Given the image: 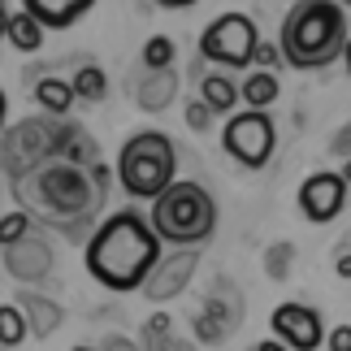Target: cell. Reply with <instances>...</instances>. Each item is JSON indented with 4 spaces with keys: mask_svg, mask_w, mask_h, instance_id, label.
<instances>
[{
    "mask_svg": "<svg viewBox=\"0 0 351 351\" xmlns=\"http://www.w3.org/2000/svg\"><path fill=\"white\" fill-rule=\"evenodd\" d=\"M160 261V239L139 208H121L87 239V274L104 291H139Z\"/></svg>",
    "mask_w": 351,
    "mask_h": 351,
    "instance_id": "1",
    "label": "cell"
},
{
    "mask_svg": "<svg viewBox=\"0 0 351 351\" xmlns=\"http://www.w3.org/2000/svg\"><path fill=\"white\" fill-rule=\"evenodd\" d=\"M347 44V13L334 0H295L282 18L278 52L295 70H326L343 57Z\"/></svg>",
    "mask_w": 351,
    "mask_h": 351,
    "instance_id": "2",
    "label": "cell"
},
{
    "mask_svg": "<svg viewBox=\"0 0 351 351\" xmlns=\"http://www.w3.org/2000/svg\"><path fill=\"white\" fill-rule=\"evenodd\" d=\"M147 226L160 243H173V247H195V243L213 239L217 230V204L199 182H178L173 178L165 191L152 199V213H147Z\"/></svg>",
    "mask_w": 351,
    "mask_h": 351,
    "instance_id": "3",
    "label": "cell"
},
{
    "mask_svg": "<svg viewBox=\"0 0 351 351\" xmlns=\"http://www.w3.org/2000/svg\"><path fill=\"white\" fill-rule=\"evenodd\" d=\"M113 173L134 199H156L178 173V147L165 130H139L121 143Z\"/></svg>",
    "mask_w": 351,
    "mask_h": 351,
    "instance_id": "4",
    "label": "cell"
},
{
    "mask_svg": "<svg viewBox=\"0 0 351 351\" xmlns=\"http://www.w3.org/2000/svg\"><path fill=\"white\" fill-rule=\"evenodd\" d=\"M256 44H261V31H256V22L247 18V13H221V18H213L204 26V35H199L204 61H217V65H226V70L252 65Z\"/></svg>",
    "mask_w": 351,
    "mask_h": 351,
    "instance_id": "5",
    "label": "cell"
},
{
    "mask_svg": "<svg viewBox=\"0 0 351 351\" xmlns=\"http://www.w3.org/2000/svg\"><path fill=\"white\" fill-rule=\"evenodd\" d=\"M221 143L243 169H265L269 156H274V143H278V126H274V117L261 113V109H243L239 117L226 121Z\"/></svg>",
    "mask_w": 351,
    "mask_h": 351,
    "instance_id": "6",
    "label": "cell"
},
{
    "mask_svg": "<svg viewBox=\"0 0 351 351\" xmlns=\"http://www.w3.org/2000/svg\"><path fill=\"white\" fill-rule=\"evenodd\" d=\"M48 156H57V126L44 121V117L22 121V126H13L5 139H0V160H5V169L13 178H26V173Z\"/></svg>",
    "mask_w": 351,
    "mask_h": 351,
    "instance_id": "7",
    "label": "cell"
},
{
    "mask_svg": "<svg viewBox=\"0 0 351 351\" xmlns=\"http://www.w3.org/2000/svg\"><path fill=\"white\" fill-rule=\"evenodd\" d=\"M35 186H39V204L52 208L57 217H83L91 208V182L83 169L74 165H48L35 173Z\"/></svg>",
    "mask_w": 351,
    "mask_h": 351,
    "instance_id": "8",
    "label": "cell"
},
{
    "mask_svg": "<svg viewBox=\"0 0 351 351\" xmlns=\"http://www.w3.org/2000/svg\"><path fill=\"white\" fill-rule=\"evenodd\" d=\"M269 326H274V339L287 343L291 351H317L326 343V321L308 304H278Z\"/></svg>",
    "mask_w": 351,
    "mask_h": 351,
    "instance_id": "9",
    "label": "cell"
},
{
    "mask_svg": "<svg viewBox=\"0 0 351 351\" xmlns=\"http://www.w3.org/2000/svg\"><path fill=\"white\" fill-rule=\"evenodd\" d=\"M347 204V182H343V173H334V169H317V173H308L304 186H300V213L313 226H326L334 221L343 213Z\"/></svg>",
    "mask_w": 351,
    "mask_h": 351,
    "instance_id": "10",
    "label": "cell"
},
{
    "mask_svg": "<svg viewBox=\"0 0 351 351\" xmlns=\"http://www.w3.org/2000/svg\"><path fill=\"white\" fill-rule=\"evenodd\" d=\"M195 265H199V252H195V247L173 252V256H160L156 269L147 274V282H143L139 291H143L152 304H165V300H173V295H182V291H186V282H191Z\"/></svg>",
    "mask_w": 351,
    "mask_h": 351,
    "instance_id": "11",
    "label": "cell"
},
{
    "mask_svg": "<svg viewBox=\"0 0 351 351\" xmlns=\"http://www.w3.org/2000/svg\"><path fill=\"white\" fill-rule=\"evenodd\" d=\"M5 269L18 282H39V278L52 274V247L39 234H26L13 247H5Z\"/></svg>",
    "mask_w": 351,
    "mask_h": 351,
    "instance_id": "12",
    "label": "cell"
},
{
    "mask_svg": "<svg viewBox=\"0 0 351 351\" xmlns=\"http://www.w3.org/2000/svg\"><path fill=\"white\" fill-rule=\"evenodd\" d=\"M91 5L96 0H22V13H31L44 31H65L83 13H91Z\"/></svg>",
    "mask_w": 351,
    "mask_h": 351,
    "instance_id": "13",
    "label": "cell"
},
{
    "mask_svg": "<svg viewBox=\"0 0 351 351\" xmlns=\"http://www.w3.org/2000/svg\"><path fill=\"white\" fill-rule=\"evenodd\" d=\"M18 313L26 317V330H31L35 339H48V334L65 321L61 304H52L48 295H35V291H18Z\"/></svg>",
    "mask_w": 351,
    "mask_h": 351,
    "instance_id": "14",
    "label": "cell"
},
{
    "mask_svg": "<svg viewBox=\"0 0 351 351\" xmlns=\"http://www.w3.org/2000/svg\"><path fill=\"white\" fill-rule=\"evenodd\" d=\"M199 104L217 117V113H234V104H239V83L230 74H221V70H213L204 74V83H199Z\"/></svg>",
    "mask_w": 351,
    "mask_h": 351,
    "instance_id": "15",
    "label": "cell"
},
{
    "mask_svg": "<svg viewBox=\"0 0 351 351\" xmlns=\"http://www.w3.org/2000/svg\"><path fill=\"white\" fill-rule=\"evenodd\" d=\"M74 87H70V78H39L35 83V104L44 109L48 117H61V113H70V104H74Z\"/></svg>",
    "mask_w": 351,
    "mask_h": 351,
    "instance_id": "16",
    "label": "cell"
},
{
    "mask_svg": "<svg viewBox=\"0 0 351 351\" xmlns=\"http://www.w3.org/2000/svg\"><path fill=\"white\" fill-rule=\"evenodd\" d=\"M278 91H282V87H278V78L269 74V70H256V74H247V78L239 83L243 104H247V109H261V113L278 100Z\"/></svg>",
    "mask_w": 351,
    "mask_h": 351,
    "instance_id": "17",
    "label": "cell"
},
{
    "mask_svg": "<svg viewBox=\"0 0 351 351\" xmlns=\"http://www.w3.org/2000/svg\"><path fill=\"white\" fill-rule=\"evenodd\" d=\"M5 39H9L18 52H39V48H44V26H39L31 13H9Z\"/></svg>",
    "mask_w": 351,
    "mask_h": 351,
    "instance_id": "18",
    "label": "cell"
},
{
    "mask_svg": "<svg viewBox=\"0 0 351 351\" xmlns=\"http://www.w3.org/2000/svg\"><path fill=\"white\" fill-rule=\"evenodd\" d=\"M173 96H178V78H173L169 70H165V74H152L147 83L134 87V100H139L143 109H165Z\"/></svg>",
    "mask_w": 351,
    "mask_h": 351,
    "instance_id": "19",
    "label": "cell"
},
{
    "mask_svg": "<svg viewBox=\"0 0 351 351\" xmlns=\"http://www.w3.org/2000/svg\"><path fill=\"white\" fill-rule=\"evenodd\" d=\"M70 87H74V96H78V100H87V104H96V100L109 96V78H104L100 65H83V70L70 78Z\"/></svg>",
    "mask_w": 351,
    "mask_h": 351,
    "instance_id": "20",
    "label": "cell"
},
{
    "mask_svg": "<svg viewBox=\"0 0 351 351\" xmlns=\"http://www.w3.org/2000/svg\"><path fill=\"white\" fill-rule=\"evenodd\" d=\"M173 52H178V48H173L169 35H152V39L143 44V65H147L152 74H165V70H173Z\"/></svg>",
    "mask_w": 351,
    "mask_h": 351,
    "instance_id": "21",
    "label": "cell"
},
{
    "mask_svg": "<svg viewBox=\"0 0 351 351\" xmlns=\"http://www.w3.org/2000/svg\"><path fill=\"white\" fill-rule=\"evenodd\" d=\"M26 317L18 313V304H0V347H22L26 339Z\"/></svg>",
    "mask_w": 351,
    "mask_h": 351,
    "instance_id": "22",
    "label": "cell"
},
{
    "mask_svg": "<svg viewBox=\"0 0 351 351\" xmlns=\"http://www.w3.org/2000/svg\"><path fill=\"white\" fill-rule=\"evenodd\" d=\"M31 234V213H22V208H13L0 217V247H13L18 239Z\"/></svg>",
    "mask_w": 351,
    "mask_h": 351,
    "instance_id": "23",
    "label": "cell"
},
{
    "mask_svg": "<svg viewBox=\"0 0 351 351\" xmlns=\"http://www.w3.org/2000/svg\"><path fill=\"white\" fill-rule=\"evenodd\" d=\"M291 256H295L291 243H274V247L265 252V274L269 278H287L291 274Z\"/></svg>",
    "mask_w": 351,
    "mask_h": 351,
    "instance_id": "24",
    "label": "cell"
},
{
    "mask_svg": "<svg viewBox=\"0 0 351 351\" xmlns=\"http://www.w3.org/2000/svg\"><path fill=\"white\" fill-rule=\"evenodd\" d=\"M252 61L261 65V70L274 74V65L282 61V52H278V44H265V39H261V44H256V57H252Z\"/></svg>",
    "mask_w": 351,
    "mask_h": 351,
    "instance_id": "25",
    "label": "cell"
},
{
    "mask_svg": "<svg viewBox=\"0 0 351 351\" xmlns=\"http://www.w3.org/2000/svg\"><path fill=\"white\" fill-rule=\"evenodd\" d=\"M208 121H213V113H208L199 100L186 104V126H191V130H208Z\"/></svg>",
    "mask_w": 351,
    "mask_h": 351,
    "instance_id": "26",
    "label": "cell"
},
{
    "mask_svg": "<svg viewBox=\"0 0 351 351\" xmlns=\"http://www.w3.org/2000/svg\"><path fill=\"white\" fill-rule=\"evenodd\" d=\"M87 182H91V186H96V191L104 195V191L113 186V169H109V165H100V160H96V165H91V173H87Z\"/></svg>",
    "mask_w": 351,
    "mask_h": 351,
    "instance_id": "27",
    "label": "cell"
},
{
    "mask_svg": "<svg viewBox=\"0 0 351 351\" xmlns=\"http://www.w3.org/2000/svg\"><path fill=\"white\" fill-rule=\"evenodd\" d=\"M330 152H334V156H343V160H351V121L330 139Z\"/></svg>",
    "mask_w": 351,
    "mask_h": 351,
    "instance_id": "28",
    "label": "cell"
},
{
    "mask_svg": "<svg viewBox=\"0 0 351 351\" xmlns=\"http://www.w3.org/2000/svg\"><path fill=\"white\" fill-rule=\"evenodd\" d=\"M326 343H330V351H351V326H334Z\"/></svg>",
    "mask_w": 351,
    "mask_h": 351,
    "instance_id": "29",
    "label": "cell"
},
{
    "mask_svg": "<svg viewBox=\"0 0 351 351\" xmlns=\"http://www.w3.org/2000/svg\"><path fill=\"white\" fill-rule=\"evenodd\" d=\"M100 351H139V347H134L130 339H121V334H113V339H104V347Z\"/></svg>",
    "mask_w": 351,
    "mask_h": 351,
    "instance_id": "30",
    "label": "cell"
},
{
    "mask_svg": "<svg viewBox=\"0 0 351 351\" xmlns=\"http://www.w3.org/2000/svg\"><path fill=\"white\" fill-rule=\"evenodd\" d=\"M152 351H191L186 343H178V339H156V343H147Z\"/></svg>",
    "mask_w": 351,
    "mask_h": 351,
    "instance_id": "31",
    "label": "cell"
},
{
    "mask_svg": "<svg viewBox=\"0 0 351 351\" xmlns=\"http://www.w3.org/2000/svg\"><path fill=\"white\" fill-rule=\"evenodd\" d=\"M334 269H339V278H351V252H343L339 261H334Z\"/></svg>",
    "mask_w": 351,
    "mask_h": 351,
    "instance_id": "32",
    "label": "cell"
},
{
    "mask_svg": "<svg viewBox=\"0 0 351 351\" xmlns=\"http://www.w3.org/2000/svg\"><path fill=\"white\" fill-rule=\"evenodd\" d=\"M152 5H160V9H191L195 0H152Z\"/></svg>",
    "mask_w": 351,
    "mask_h": 351,
    "instance_id": "33",
    "label": "cell"
},
{
    "mask_svg": "<svg viewBox=\"0 0 351 351\" xmlns=\"http://www.w3.org/2000/svg\"><path fill=\"white\" fill-rule=\"evenodd\" d=\"M256 351H291V347L278 343V339H265V343H256Z\"/></svg>",
    "mask_w": 351,
    "mask_h": 351,
    "instance_id": "34",
    "label": "cell"
},
{
    "mask_svg": "<svg viewBox=\"0 0 351 351\" xmlns=\"http://www.w3.org/2000/svg\"><path fill=\"white\" fill-rule=\"evenodd\" d=\"M5 31H9V5L0 0V35H5Z\"/></svg>",
    "mask_w": 351,
    "mask_h": 351,
    "instance_id": "35",
    "label": "cell"
},
{
    "mask_svg": "<svg viewBox=\"0 0 351 351\" xmlns=\"http://www.w3.org/2000/svg\"><path fill=\"white\" fill-rule=\"evenodd\" d=\"M5 117H9V100H5V91H0V130H5Z\"/></svg>",
    "mask_w": 351,
    "mask_h": 351,
    "instance_id": "36",
    "label": "cell"
},
{
    "mask_svg": "<svg viewBox=\"0 0 351 351\" xmlns=\"http://www.w3.org/2000/svg\"><path fill=\"white\" fill-rule=\"evenodd\" d=\"M343 61H347V74H351V35H347V44H343Z\"/></svg>",
    "mask_w": 351,
    "mask_h": 351,
    "instance_id": "37",
    "label": "cell"
},
{
    "mask_svg": "<svg viewBox=\"0 0 351 351\" xmlns=\"http://www.w3.org/2000/svg\"><path fill=\"white\" fill-rule=\"evenodd\" d=\"M343 182L351 186V160H343Z\"/></svg>",
    "mask_w": 351,
    "mask_h": 351,
    "instance_id": "38",
    "label": "cell"
},
{
    "mask_svg": "<svg viewBox=\"0 0 351 351\" xmlns=\"http://www.w3.org/2000/svg\"><path fill=\"white\" fill-rule=\"evenodd\" d=\"M74 351H100V347H74Z\"/></svg>",
    "mask_w": 351,
    "mask_h": 351,
    "instance_id": "39",
    "label": "cell"
},
{
    "mask_svg": "<svg viewBox=\"0 0 351 351\" xmlns=\"http://www.w3.org/2000/svg\"><path fill=\"white\" fill-rule=\"evenodd\" d=\"M334 5H351V0H334Z\"/></svg>",
    "mask_w": 351,
    "mask_h": 351,
    "instance_id": "40",
    "label": "cell"
}]
</instances>
